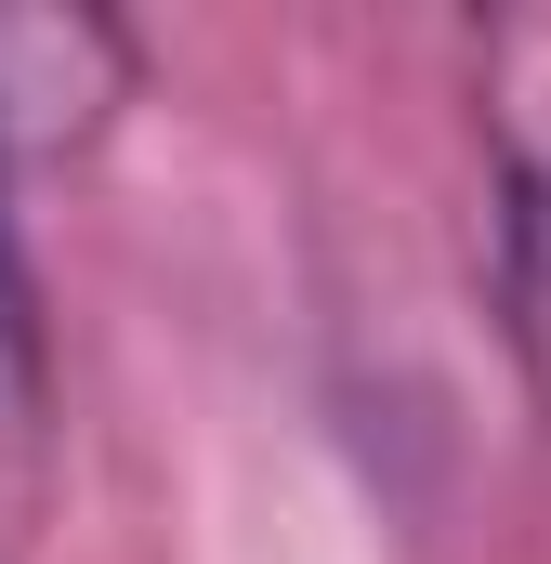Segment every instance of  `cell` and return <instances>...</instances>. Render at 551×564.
I'll use <instances>...</instances> for the list:
<instances>
[{
    "instance_id": "6da1fadb",
    "label": "cell",
    "mask_w": 551,
    "mask_h": 564,
    "mask_svg": "<svg viewBox=\"0 0 551 564\" xmlns=\"http://www.w3.org/2000/svg\"><path fill=\"white\" fill-rule=\"evenodd\" d=\"M132 93H144V40L119 13L0 0V184H13V171H53V158H79V144H106Z\"/></svg>"
},
{
    "instance_id": "7a4b0ae2",
    "label": "cell",
    "mask_w": 551,
    "mask_h": 564,
    "mask_svg": "<svg viewBox=\"0 0 551 564\" xmlns=\"http://www.w3.org/2000/svg\"><path fill=\"white\" fill-rule=\"evenodd\" d=\"M486 289H499V341L526 368L551 421V158H499V197H486Z\"/></svg>"
},
{
    "instance_id": "3957f363",
    "label": "cell",
    "mask_w": 551,
    "mask_h": 564,
    "mask_svg": "<svg viewBox=\"0 0 551 564\" xmlns=\"http://www.w3.org/2000/svg\"><path fill=\"white\" fill-rule=\"evenodd\" d=\"M40 459H53V328H40V276L13 250V210H0V525L40 499Z\"/></svg>"
}]
</instances>
